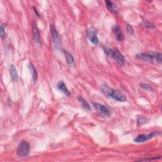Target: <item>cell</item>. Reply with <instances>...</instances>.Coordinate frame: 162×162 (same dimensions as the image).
Masks as SVG:
<instances>
[{
  "label": "cell",
  "instance_id": "cell-21",
  "mask_svg": "<svg viewBox=\"0 0 162 162\" xmlns=\"http://www.w3.org/2000/svg\"><path fill=\"white\" fill-rule=\"evenodd\" d=\"M143 25L145 27H147V28L154 29L155 27V25L153 24H152V23H151V22H144Z\"/></svg>",
  "mask_w": 162,
  "mask_h": 162
},
{
  "label": "cell",
  "instance_id": "cell-14",
  "mask_svg": "<svg viewBox=\"0 0 162 162\" xmlns=\"http://www.w3.org/2000/svg\"><path fill=\"white\" fill-rule=\"evenodd\" d=\"M29 67L30 70L31 72V74H32L33 79L34 82H35L37 81L38 78V74L37 70L35 69V68L34 65L32 64V63H30L29 65Z\"/></svg>",
  "mask_w": 162,
  "mask_h": 162
},
{
  "label": "cell",
  "instance_id": "cell-19",
  "mask_svg": "<svg viewBox=\"0 0 162 162\" xmlns=\"http://www.w3.org/2000/svg\"><path fill=\"white\" fill-rule=\"evenodd\" d=\"M126 30H127V33L129 35H132L134 34L133 27L130 24H127V25H126Z\"/></svg>",
  "mask_w": 162,
  "mask_h": 162
},
{
  "label": "cell",
  "instance_id": "cell-16",
  "mask_svg": "<svg viewBox=\"0 0 162 162\" xmlns=\"http://www.w3.org/2000/svg\"><path fill=\"white\" fill-rule=\"evenodd\" d=\"M64 53H65L67 64H68L69 65H73L74 63V58L72 55V54L70 53L69 52L66 51H64Z\"/></svg>",
  "mask_w": 162,
  "mask_h": 162
},
{
  "label": "cell",
  "instance_id": "cell-24",
  "mask_svg": "<svg viewBox=\"0 0 162 162\" xmlns=\"http://www.w3.org/2000/svg\"><path fill=\"white\" fill-rule=\"evenodd\" d=\"M33 8H34V12H35V13H36L37 16H38V17H40V15H39V13H38V10H37L36 8H35V7H33Z\"/></svg>",
  "mask_w": 162,
  "mask_h": 162
},
{
  "label": "cell",
  "instance_id": "cell-13",
  "mask_svg": "<svg viewBox=\"0 0 162 162\" xmlns=\"http://www.w3.org/2000/svg\"><path fill=\"white\" fill-rule=\"evenodd\" d=\"M106 6L110 12L111 13H117V7H116V4L111 1H108V0H106L105 1Z\"/></svg>",
  "mask_w": 162,
  "mask_h": 162
},
{
  "label": "cell",
  "instance_id": "cell-9",
  "mask_svg": "<svg viewBox=\"0 0 162 162\" xmlns=\"http://www.w3.org/2000/svg\"><path fill=\"white\" fill-rule=\"evenodd\" d=\"M113 32L115 35L116 39H117L119 41H122L124 39V35L123 33H122L121 29L119 26L115 25L113 27Z\"/></svg>",
  "mask_w": 162,
  "mask_h": 162
},
{
  "label": "cell",
  "instance_id": "cell-6",
  "mask_svg": "<svg viewBox=\"0 0 162 162\" xmlns=\"http://www.w3.org/2000/svg\"><path fill=\"white\" fill-rule=\"evenodd\" d=\"M111 57L113 58L120 66H124L125 65V58L117 49H113V53H112Z\"/></svg>",
  "mask_w": 162,
  "mask_h": 162
},
{
  "label": "cell",
  "instance_id": "cell-22",
  "mask_svg": "<svg viewBox=\"0 0 162 162\" xmlns=\"http://www.w3.org/2000/svg\"><path fill=\"white\" fill-rule=\"evenodd\" d=\"M140 86H141V88H143L144 89L147 90V91H152V89H151L150 85L147 84H144V83L141 84H140Z\"/></svg>",
  "mask_w": 162,
  "mask_h": 162
},
{
  "label": "cell",
  "instance_id": "cell-12",
  "mask_svg": "<svg viewBox=\"0 0 162 162\" xmlns=\"http://www.w3.org/2000/svg\"><path fill=\"white\" fill-rule=\"evenodd\" d=\"M10 74L11 76L12 80L13 82H17L18 79H19V75H18V72L15 67L13 64L10 65Z\"/></svg>",
  "mask_w": 162,
  "mask_h": 162
},
{
  "label": "cell",
  "instance_id": "cell-4",
  "mask_svg": "<svg viewBox=\"0 0 162 162\" xmlns=\"http://www.w3.org/2000/svg\"><path fill=\"white\" fill-rule=\"evenodd\" d=\"M50 32L52 35V38L53 40L54 44H55V47L56 49H60L61 46V41L59 37V34H58L56 29H55V26L53 25H50Z\"/></svg>",
  "mask_w": 162,
  "mask_h": 162
},
{
  "label": "cell",
  "instance_id": "cell-23",
  "mask_svg": "<svg viewBox=\"0 0 162 162\" xmlns=\"http://www.w3.org/2000/svg\"><path fill=\"white\" fill-rule=\"evenodd\" d=\"M146 122V119L145 117H139L137 119V124L138 125H142Z\"/></svg>",
  "mask_w": 162,
  "mask_h": 162
},
{
  "label": "cell",
  "instance_id": "cell-8",
  "mask_svg": "<svg viewBox=\"0 0 162 162\" xmlns=\"http://www.w3.org/2000/svg\"><path fill=\"white\" fill-rule=\"evenodd\" d=\"M88 37L91 43L94 45H98L99 43V39L97 35V32L95 29H89L87 31Z\"/></svg>",
  "mask_w": 162,
  "mask_h": 162
},
{
  "label": "cell",
  "instance_id": "cell-17",
  "mask_svg": "<svg viewBox=\"0 0 162 162\" xmlns=\"http://www.w3.org/2000/svg\"><path fill=\"white\" fill-rule=\"evenodd\" d=\"M5 28L6 25L4 24H1V27H0V34H1V39H3L4 36V35H5Z\"/></svg>",
  "mask_w": 162,
  "mask_h": 162
},
{
  "label": "cell",
  "instance_id": "cell-11",
  "mask_svg": "<svg viewBox=\"0 0 162 162\" xmlns=\"http://www.w3.org/2000/svg\"><path fill=\"white\" fill-rule=\"evenodd\" d=\"M57 88L59 91H60L61 93H64L65 95L67 96H70V93L69 91V90L67 89L65 84L63 82V81H60V82L58 83Z\"/></svg>",
  "mask_w": 162,
  "mask_h": 162
},
{
  "label": "cell",
  "instance_id": "cell-2",
  "mask_svg": "<svg viewBox=\"0 0 162 162\" xmlns=\"http://www.w3.org/2000/svg\"><path fill=\"white\" fill-rule=\"evenodd\" d=\"M30 144L27 141H22L18 146L17 154L19 157H25L28 156L30 152Z\"/></svg>",
  "mask_w": 162,
  "mask_h": 162
},
{
  "label": "cell",
  "instance_id": "cell-10",
  "mask_svg": "<svg viewBox=\"0 0 162 162\" xmlns=\"http://www.w3.org/2000/svg\"><path fill=\"white\" fill-rule=\"evenodd\" d=\"M33 37L35 42L38 44H41V37H40V34L39 31L34 22L33 23Z\"/></svg>",
  "mask_w": 162,
  "mask_h": 162
},
{
  "label": "cell",
  "instance_id": "cell-5",
  "mask_svg": "<svg viewBox=\"0 0 162 162\" xmlns=\"http://www.w3.org/2000/svg\"><path fill=\"white\" fill-rule=\"evenodd\" d=\"M158 133L156 132H154L153 133H150V134H141L137 136L136 138L134 139V142L136 143H141L145 141H147L150 139L155 137V136H158Z\"/></svg>",
  "mask_w": 162,
  "mask_h": 162
},
{
  "label": "cell",
  "instance_id": "cell-20",
  "mask_svg": "<svg viewBox=\"0 0 162 162\" xmlns=\"http://www.w3.org/2000/svg\"><path fill=\"white\" fill-rule=\"evenodd\" d=\"M155 60L158 64H161L162 61L161 53H155Z\"/></svg>",
  "mask_w": 162,
  "mask_h": 162
},
{
  "label": "cell",
  "instance_id": "cell-18",
  "mask_svg": "<svg viewBox=\"0 0 162 162\" xmlns=\"http://www.w3.org/2000/svg\"><path fill=\"white\" fill-rule=\"evenodd\" d=\"M104 51H105V54L108 56L111 57V55H112V53H113V49L110 48L105 47L104 48Z\"/></svg>",
  "mask_w": 162,
  "mask_h": 162
},
{
  "label": "cell",
  "instance_id": "cell-7",
  "mask_svg": "<svg viewBox=\"0 0 162 162\" xmlns=\"http://www.w3.org/2000/svg\"><path fill=\"white\" fill-rule=\"evenodd\" d=\"M136 57L144 61L153 63V60H155V53H152L150 54L139 53L136 55Z\"/></svg>",
  "mask_w": 162,
  "mask_h": 162
},
{
  "label": "cell",
  "instance_id": "cell-3",
  "mask_svg": "<svg viewBox=\"0 0 162 162\" xmlns=\"http://www.w3.org/2000/svg\"><path fill=\"white\" fill-rule=\"evenodd\" d=\"M92 105L95 110L100 114L105 116H110L111 115L110 109L106 106L98 103H92Z\"/></svg>",
  "mask_w": 162,
  "mask_h": 162
},
{
  "label": "cell",
  "instance_id": "cell-1",
  "mask_svg": "<svg viewBox=\"0 0 162 162\" xmlns=\"http://www.w3.org/2000/svg\"><path fill=\"white\" fill-rule=\"evenodd\" d=\"M102 93L107 97L114 99L115 100L120 102H124L127 100L125 94L119 90L111 89L106 84H103L101 87Z\"/></svg>",
  "mask_w": 162,
  "mask_h": 162
},
{
  "label": "cell",
  "instance_id": "cell-15",
  "mask_svg": "<svg viewBox=\"0 0 162 162\" xmlns=\"http://www.w3.org/2000/svg\"><path fill=\"white\" fill-rule=\"evenodd\" d=\"M77 100L80 103L81 106H82L84 109L88 110H89L90 109H91V106H90L89 104L83 97L80 96H78L77 97Z\"/></svg>",
  "mask_w": 162,
  "mask_h": 162
}]
</instances>
